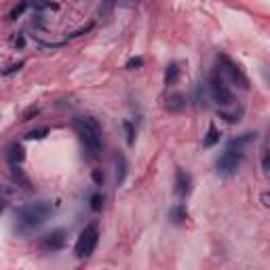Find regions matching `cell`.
Masks as SVG:
<instances>
[{
    "mask_svg": "<svg viewBox=\"0 0 270 270\" xmlns=\"http://www.w3.org/2000/svg\"><path fill=\"white\" fill-rule=\"evenodd\" d=\"M53 213V207L49 201H34V203H28L26 207L19 209L17 213V228L21 232H28V230H36L40 228L49 215Z\"/></svg>",
    "mask_w": 270,
    "mask_h": 270,
    "instance_id": "6da1fadb",
    "label": "cell"
},
{
    "mask_svg": "<svg viewBox=\"0 0 270 270\" xmlns=\"http://www.w3.org/2000/svg\"><path fill=\"white\" fill-rule=\"evenodd\" d=\"M76 131H78V137H81L83 148L87 150V154L91 158H95L104 146L100 122L93 116H81V118H76Z\"/></svg>",
    "mask_w": 270,
    "mask_h": 270,
    "instance_id": "7a4b0ae2",
    "label": "cell"
},
{
    "mask_svg": "<svg viewBox=\"0 0 270 270\" xmlns=\"http://www.w3.org/2000/svg\"><path fill=\"white\" fill-rule=\"evenodd\" d=\"M217 74H219V78L222 81H228L232 83V85H236V87H241V89H247L249 87V78L243 74V70L239 68V63H234L228 55H217Z\"/></svg>",
    "mask_w": 270,
    "mask_h": 270,
    "instance_id": "3957f363",
    "label": "cell"
},
{
    "mask_svg": "<svg viewBox=\"0 0 270 270\" xmlns=\"http://www.w3.org/2000/svg\"><path fill=\"white\" fill-rule=\"evenodd\" d=\"M97 243H100V228L95 224H87L83 232L78 234V241L74 245V256L78 260H87L97 249Z\"/></svg>",
    "mask_w": 270,
    "mask_h": 270,
    "instance_id": "277c9868",
    "label": "cell"
},
{
    "mask_svg": "<svg viewBox=\"0 0 270 270\" xmlns=\"http://www.w3.org/2000/svg\"><path fill=\"white\" fill-rule=\"evenodd\" d=\"M245 161V152L243 148H226L224 154H222L217 161H215V171H217V176L222 178H228L232 176V173H236V169L241 167V163Z\"/></svg>",
    "mask_w": 270,
    "mask_h": 270,
    "instance_id": "5b68a950",
    "label": "cell"
},
{
    "mask_svg": "<svg viewBox=\"0 0 270 270\" xmlns=\"http://www.w3.org/2000/svg\"><path fill=\"white\" fill-rule=\"evenodd\" d=\"M209 93H211V97L217 106H232L234 104V95L232 91L228 89L226 81H222L219 74L215 72L211 78H209Z\"/></svg>",
    "mask_w": 270,
    "mask_h": 270,
    "instance_id": "8992f818",
    "label": "cell"
},
{
    "mask_svg": "<svg viewBox=\"0 0 270 270\" xmlns=\"http://www.w3.org/2000/svg\"><path fill=\"white\" fill-rule=\"evenodd\" d=\"M28 9H32V11H49V9H57V5L51 3V0H21V3L11 11V19H17L19 15L23 11H28Z\"/></svg>",
    "mask_w": 270,
    "mask_h": 270,
    "instance_id": "52a82bcc",
    "label": "cell"
},
{
    "mask_svg": "<svg viewBox=\"0 0 270 270\" xmlns=\"http://www.w3.org/2000/svg\"><path fill=\"white\" fill-rule=\"evenodd\" d=\"M176 194L178 197H182V199H186L190 192H192V176H190L188 171H184V169H178L176 171Z\"/></svg>",
    "mask_w": 270,
    "mask_h": 270,
    "instance_id": "ba28073f",
    "label": "cell"
},
{
    "mask_svg": "<svg viewBox=\"0 0 270 270\" xmlns=\"http://www.w3.org/2000/svg\"><path fill=\"white\" fill-rule=\"evenodd\" d=\"M63 234H66L63 230L49 232L40 241V249H44V251H59V249H63V245H66V236H63Z\"/></svg>",
    "mask_w": 270,
    "mask_h": 270,
    "instance_id": "9c48e42d",
    "label": "cell"
},
{
    "mask_svg": "<svg viewBox=\"0 0 270 270\" xmlns=\"http://www.w3.org/2000/svg\"><path fill=\"white\" fill-rule=\"evenodd\" d=\"M114 169H116V184H122L127 180V173H129V163H127V156L122 152L114 156Z\"/></svg>",
    "mask_w": 270,
    "mask_h": 270,
    "instance_id": "30bf717a",
    "label": "cell"
},
{
    "mask_svg": "<svg viewBox=\"0 0 270 270\" xmlns=\"http://www.w3.org/2000/svg\"><path fill=\"white\" fill-rule=\"evenodd\" d=\"M23 158H26V150L21 144H11L9 150H7V161L11 167H17L19 163H23Z\"/></svg>",
    "mask_w": 270,
    "mask_h": 270,
    "instance_id": "8fae6325",
    "label": "cell"
},
{
    "mask_svg": "<svg viewBox=\"0 0 270 270\" xmlns=\"http://www.w3.org/2000/svg\"><path fill=\"white\" fill-rule=\"evenodd\" d=\"M169 112H182V110H186V97L182 93H171L167 97V106H165Z\"/></svg>",
    "mask_w": 270,
    "mask_h": 270,
    "instance_id": "7c38bea8",
    "label": "cell"
},
{
    "mask_svg": "<svg viewBox=\"0 0 270 270\" xmlns=\"http://www.w3.org/2000/svg\"><path fill=\"white\" fill-rule=\"evenodd\" d=\"M180 72H182L180 63H178V61H171L169 66L165 68V85H167V87L176 85V83H178V78H180Z\"/></svg>",
    "mask_w": 270,
    "mask_h": 270,
    "instance_id": "4fadbf2b",
    "label": "cell"
},
{
    "mask_svg": "<svg viewBox=\"0 0 270 270\" xmlns=\"http://www.w3.org/2000/svg\"><path fill=\"white\" fill-rule=\"evenodd\" d=\"M256 131H247V133H243V135H239V137H232L230 141H228V146L230 148H243V146H247V144H251L253 139H256Z\"/></svg>",
    "mask_w": 270,
    "mask_h": 270,
    "instance_id": "5bb4252c",
    "label": "cell"
},
{
    "mask_svg": "<svg viewBox=\"0 0 270 270\" xmlns=\"http://www.w3.org/2000/svg\"><path fill=\"white\" fill-rule=\"evenodd\" d=\"M219 137H222V133L217 131V127H215V125H209L207 135L203 137V146H205V148H213L217 141H219Z\"/></svg>",
    "mask_w": 270,
    "mask_h": 270,
    "instance_id": "9a60e30c",
    "label": "cell"
},
{
    "mask_svg": "<svg viewBox=\"0 0 270 270\" xmlns=\"http://www.w3.org/2000/svg\"><path fill=\"white\" fill-rule=\"evenodd\" d=\"M169 217L176 222V224H182L184 219H188V209H186V205L178 203L176 207H171V209H169Z\"/></svg>",
    "mask_w": 270,
    "mask_h": 270,
    "instance_id": "2e32d148",
    "label": "cell"
},
{
    "mask_svg": "<svg viewBox=\"0 0 270 270\" xmlns=\"http://www.w3.org/2000/svg\"><path fill=\"white\" fill-rule=\"evenodd\" d=\"M219 118H224L226 122H230V125H234V122H239L241 120V116H243V108H239L236 112H226V110H219Z\"/></svg>",
    "mask_w": 270,
    "mask_h": 270,
    "instance_id": "e0dca14e",
    "label": "cell"
},
{
    "mask_svg": "<svg viewBox=\"0 0 270 270\" xmlns=\"http://www.w3.org/2000/svg\"><path fill=\"white\" fill-rule=\"evenodd\" d=\"M91 211H95V213H97V211H102L104 209V203H106V197L102 194V192H95V194H91Z\"/></svg>",
    "mask_w": 270,
    "mask_h": 270,
    "instance_id": "ac0fdd59",
    "label": "cell"
},
{
    "mask_svg": "<svg viewBox=\"0 0 270 270\" xmlns=\"http://www.w3.org/2000/svg\"><path fill=\"white\" fill-rule=\"evenodd\" d=\"M122 127H125V131H127V144L133 146L135 144V127H133V122L131 120H125Z\"/></svg>",
    "mask_w": 270,
    "mask_h": 270,
    "instance_id": "d6986e66",
    "label": "cell"
},
{
    "mask_svg": "<svg viewBox=\"0 0 270 270\" xmlns=\"http://www.w3.org/2000/svg\"><path fill=\"white\" fill-rule=\"evenodd\" d=\"M46 133H49V129H46V127H40V129L28 131L26 133V139H42V137H46Z\"/></svg>",
    "mask_w": 270,
    "mask_h": 270,
    "instance_id": "ffe728a7",
    "label": "cell"
},
{
    "mask_svg": "<svg viewBox=\"0 0 270 270\" xmlns=\"http://www.w3.org/2000/svg\"><path fill=\"white\" fill-rule=\"evenodd\" d=\"M141 66H144V57H131L129 61L125 63L127 70H137V68H141Z\"/></svg>",
    "mask_w": 270,
    "mask_h": 270,
    "instance_id": "44dd1931",
    "label": "cell"
},
{
    "mask_svg": "<svg viewBox=\"0 0 270 270\" xmlns=\"http://www.w3.org/2000/svg\"><path fill=\"white\" fill-rule=\"evenodd\" d=\"M23 68V61H17V63H11V66L7 68V70H3V76H9V74H13V72H19Z\"/></svg>",
    "mask_w": 270,
    "mask_h": 270,
    "instance_id": "7402d4cb",
    "label": "cell"
},
{
    "mask_svg": "<svg viewBox=\"0 0 270 270\" xmlns=\"http://www.w3.org/2000/svg\"><path fill=\"white\" fill-rule=\"evenodd\" d=\"M91 176H93V182H95V186H104V173L100 171V169H95L93 173H91Z\"/></svg>",
    "mask_w": 270,
    "mask_h": 270,
    "instance_id": "603a6c76",
    "label": "cell"
},
{
    "mask_svg": "<svg viewBox=\"0 0 270 270\" xmlns=\"http://www.w3.org/2000/svg\"><path fill=\"white\" fill-rule=\"evenodd\" d=\"M0 211H3V203H0Z\"/></svg>",
    "mask_w": 270,
    "mask_h": 270,
    "instance_id": "cb8c5ba5",
    "label": "cell"
}]
</instances>
